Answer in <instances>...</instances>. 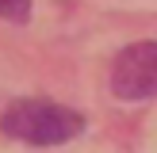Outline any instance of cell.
Here are the masks:
<instances>
[{
	"label": "cell",
	"mask_w": 157,
	"mask_h": 153,
	"mask_svg": "<svg viewBox=\"0 0 157 153\" xmlns=\"http://www.w3.org/2000/svg\"><path fill=\"white\" fill-rule=\"evenodd\" d=\"M0 19H8V23H27L31 19V0H0Z\"/></svg>",
	"instance_id": "3"
},
{
	"label": "cell",
	"mask_w": 157,
	"mask_h": 153,
	"mask_svg": "<svg viewBox=\"0 0 157 153\" xmlns=\"http://www.w3.org/2000/svg\"><path fill=\"white\" fill-rule=\"evenodd\" d=\"M111 92L119 99L157 96V42H134L111 65Z\"/></svg>",
	"instance_id": "2"
},
{
	"label": "cell",
	"mask_w": 157,
	"mask_h": 153,
	"mask_svg": "<svg viewBox=\"0 0 157 153\" xmlns=\"http://www.w3.org/2000/svg\"><path fill=\"white\" fill-rule=\"evenodd\" d=\"M0 130L31 145H61L84 130V119L81 111L54 99H15L0 119Z\"/></svg>",
	"instance_id": "1"
}]
</instances>
